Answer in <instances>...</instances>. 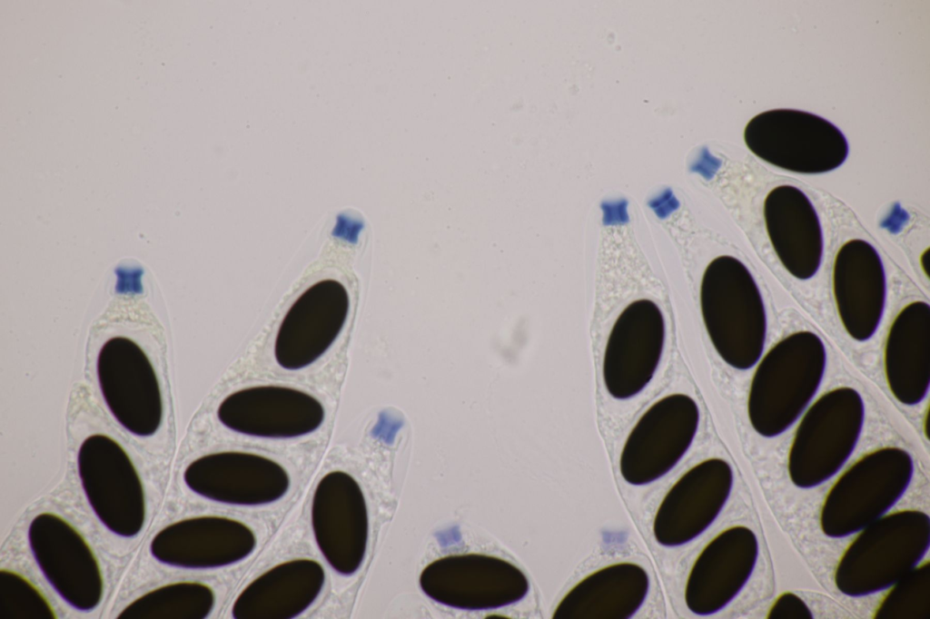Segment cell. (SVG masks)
<instances>
[{"label": "cell", "mask_w": 930, "mask_h": 619, "mask_svg": "<svg viewBox=\"0 0 930 619\" xmlns=\"http://www.w3.org/2000/svg\"><path fill=\"white\" fill-rule=\"evenodd\" d=\"M213 589L199 582H177L155 588L130 603L120 619H203L213 611Z\"/></svg>", "instance_id": "cell-25"}, {"label": "cell", "mask_w": 930, "mask_h": 619, "mask_svg": "<svg viewBox=\"0 0 930 619\" xmlns=\"http://www.w3.org/2000/svg\"><path fill=\"white\" fill-rule=\"evenodd\" d=\"M877 604L874 618L927 619L930 614V565L923 561L895 584Z\"/></svg>", "instance_id": "cell-26"}, {"label": "cell", "mask_w": 930, "mask_h": 619, "mask_svg": "<svg viewBox=\"0 0 930 619\" xmlns=\"http://www.w3.org/2000/svg\"><path fill=\"white\" fill-rule=\"evenodd\" d=\"M763 215L769 241L786 270L801 280L814 277L822 262L824 241L808 197L795 186H777L765 198Z\"/></svg>", "instance_id": "cell-21"}, {"label": "cell", "mask_w": 930, "mask_h": 619, "mask_svg": "<svg viewBox=\"0 0 930 619\" xmlns=\"http://www.w3.org/2000/svg\"><path fill=\"white\" fill-rule=\"evenodd\" d=\"M350 307L344 286L323 280L308 288L285 314L274 344L277 363L303 368L322 357L340 334Z\"/></svg>", "instance_id": "cell-18"}, {"label": "cell", "mask_w": 930, "mask_h": 619, "mask_svg": "<svg viewBox=\"0 0 930 619\" xmlns=\"http://www.w3.org/2000/svg\"><path fill=\"white\" fill-rule=\"evenodd\" d=\"M257 539L244 523L218 516L183 519L160 530L150 544L158 562L185 569L237 564L255 549Z\"/></svg>", "instance_id": "cell-19"}, {"label": "cell", "mask_w": 930, "mask_h": 619, "mask_svg": "<svg viewBox=\"0 0 930 619\" xmlns=\"http://www.w3.org/2000/svg\"><path fill=\"white\" fill-rule=\"evenodd\" d=\"M856 535L841 554L834 584L843 594L883 592L924 561L930 545V517L918 509L889 512Z\"/></svg>", "instance_id": "cell-2"}, {"label": "cell", "mask_w": 930, "mask_h": 619, "mask_svg": "<svg viewBox=\"0 0 930 619\" xmlns=\"http://www.w3.org/2000/svg\"><path fill=\"white\" fill-rule=\"evenodd\" d=\"M186 486L209 500L238 506L272 504L283 497L290 477L279 463L257 454L226 451L193 460L183 473Z\"/></svg>", "instance_id": "cell-15"}, {"label": "cell", "mask_w": 930, "mask_h": 619, "mask_svg": "<svg viewBox=\"0 0 930 619\" xmlns=\"http://www.w3.org/2000/svg\"><path fill=\"white\" fill-rule=\"evenodd\" d=\"M664 340V318L655 302L642 299L624 309L603 359L604 384L611 397L628 399L644 389L657 370Z\"/></svg>", "instance_id": "cell-13"}, {"label": "cell", "mask_w": 930, "mask_h": 619, "mask_svg": "<svg viewBox=\"0 0 930 619\" xmlns=\"http://www.w3.org/2000/svg\"><path fill=\"white\" fill-rule=\"evenodd\" d=\"M33 556L46 581L70 606L88 612L103 597L99 562L85 538L62 516L45 512L28 528Z\"/></svg>", "instance_id": "cell-10"}, {"label": "cell", "mask_w": 930, "mask_h": 619, "mask_svg": "<svg viewBox=\"0 0 930 619\" xmlns=\"http://www.w3.org/2000/svg\"><path fill=\"white\" fill-rule=\"evenodd\" d=\"M325 581L322 565L298 558L268 569L236 597V619H290L302 614L317 599Z\"/></svg>", "instance_id": "cell-23"}, {"label": "cell", "mask_w": 930, "mask_h": 619, "mask_svg": "<svg viewBox=\"0 0 930 619\" xmlns=\"http://www.w3.org/2000/svg\"><path fill=\"white\" fill-rule=\"evenodd\" d=\"M832 290L839 319L856 341L870 339L885 308L886 278L877 251L868 241L852 239L835 255Z\"/></svg>", "instance_id": "cell-20"}, {"label": "cell", "mask_w": 930, "mask_h": 619, "mask_svg": "<svg viewBox=\"0 0 930 619\" xmlns=\"http://www.w3.org/2000/svg\"><path fill=\"white\" fill-rule=\"evenodd\" d=\"M2 619H52L55 613L45 594L27 578L11 570L0 571Z\"/></svg>", "instance_id": "cell-27"}, {"label": "cell", "mask_w": 930, "mask_h": 619, "mask_svg": "<svg viewBox=\"0 0 930 619\" xmlns=\"http://www.w3.org/2000/svg\"><path fill=\"white\" fill-rule=\"evenodd\" d=\"M419 583L433 601L470 611L515 604L529 590V580L518 566L478 553L450 555L430 562L421 571Z\"/></svg>", "instance_id": "cell-7"}, {"label": "cell", "mask_w": 930, "mask_h": 619, "mask_svg": "<svg viewBox=\"0 0 930 619\" xmlns=\"http://www.w3.org/2000/svg\"><path fill=\"white\" fill-rule=\"evenodd\" d=\"M746 145L764 162L791 172L819 174L846 160L849 145L828 120L796 109H773L754 116L744 131Z\"/></svg>", "instance_id": "cell-6"}, {"label": "cell", "mask_w": 930, "mask_h": 619, "mask_svg": "<svg viewBox=\"0 0 930 619\" xmlns=\"http://www.w3.org/2000/svg\"><path fill=\"white\" fill-rule=\"evenodd\" d=\"M865 413L862 396L847 386L824 393L808 406L787 455V473L794 486L813 488L840 471L858 443Z\"/></svg>", "instance_id": "cell-5"}, {"label": "cell", "mask_w": 930, "mask_h": 619, "mask_svg": "<svg viewBox=\"0 0 930 619\" xmlns=\"http://www.w3.org/2000/svg\"><path fill=\"white\" fill-rule=\"evenodd\" d=\"M77 467L86 499L104 526L124 537L139 534L145 518L144 491L122 446L108 436L92 435L79 448Z\"/></svg>", "instance_id": "cell-8"}, {"label": "cell", "mask_w": 930, "mask_h": 619, "mask_svg": "<svg viewBox=\"0 0 930 619\" xmlns=\"http://www.w3.org/2000/svg\"><path fill=\"white\" fill-rule=\"evenodd\" d=\"M649 590L646 570L634 563L604 566L581 579L560 600L554 619H628Z\"/></svg>", "instance_id": "cell-24"}, {"label": "cell", "mask_w": 930, "mask_h": 619, "mask_svg": "<svg viewBox=\"0 0 930 619\" xmlns=\"http://www.w3.org/2000/svg\"><path fill=\"white\" fill-rule=\"evenodd\" d=\"M767 617L770 619H809L813 613L806 603L796 594L784 592L770 604Z\"/></svg>", "instance_id": "cell-28"}, {"label": "cell", "mask_w": 930, "mask_h": 619, "mask_svg": "<svg viewBox=\"0 0 930 619\" xmlns=\"http://www.w3.org/2000/svg\"><path fill=\"white\" fill-rule=\"evenodd\" d=\"M733 471L712 457L691 467L667 492L656 512L653 535L664 546L685 545L706 531L728 500Z\"/></svg>", "instance_id": "cell-14"}, {"label": "cell", "mask_w": 930, "mask_h": 619, "mask_svg": "<svg viewBox=\"0 0 930 619\" xmlns=\"http://www.w3.org/2000/svg\"><path fill=\"white\" fill-rule=\"evenodd\" d=\"M217 417L224 427L240 434L292 438L320 427L324 420V408L306 392L269 385L228 395L221 402Z\"/></svg>", "instance_id": "cell-16"}, {"label": "cell", "mask_w": 930, "mask_h": 619, "mask_svg": "<svg viewBox=\"0 0 930 619\" xmlns=\"http://www.w3.org/2000/svg\"><path fill=\"white\" fill-rule=\"evenodd\" d=\"M97 376L104 398L129 432L148 437L159 428L163 402L155 371L142 348L127 337H113L101 348Z\"/></svg>", "instance_id": "cell-11"}, {"label": "cell", "mask_w": 930, "mask_h": 619, "mask_svg": "<svg viewBox=\"0 0 930 619\" xmlns=\"http://www.w3.org/2000/svg\"><path fill=\"white\" fill-rule=\"evenodd\" d=\"M755 532L745 526L727 527L713 537L693 563L685 586V602L697 615L714 614L742 591L757 565Z\"/></svg>", "instance_id": "cell-17"}, {"label": "cell", "mask_w": 930, "mask_h": 619, "mask_svg": "<svg viewBox=\"0 0 930 619\" xmlns=\"http://www.w3.org/2000/svg\"><path fill=\"white\" fill-rule=\"evenodd\" d=\"M753 374L747 415L753 429L771 438L786 432L816 394L826 368V349L816 333L801 330L777 342Z\"/></svg>", "instance_id": "cell-1"}, {"label": "cell", "mask_w": 930, "mask_h": 619, "mask_svg": "<svg viewBox=\"0 0 930 619\" xmlns=\"http://www.w3.org/2000/svg\"><path fill=\"white\" fill-rule=\"evenodd\" d=\"M700 304L710 340L730 367L753 368L764 351L767 319L760 290L743 262L723 255L707 267Z\"/></svg>", "instance_id": "cell-3"}, {"label": "cell", "mask_w": 930, "mask_h": 619, "mask_svg": "<svg viewBox=\"0 0 930 619\" xmlns=\"http://www.w3.org/2000/svg\"><path fill=\"white\" fill-rule=\"evenodd\" d=\"M912 456L898 447L871 450L851 464L827 490L819 526L831 538L855 535L896 505L913 479Z\"/></svg>", "instance_id": "cell-4"}, {"label": "cell", "mask_w": 930, "mask_h": 619, "mask_svg": "<svg viewBox=\"0 0 930 619\" xmlns=\"http://www.w3.org/2000/svg\"><path fill=\"white\" fill-rule=\"evenodd\" d=\"M698 424V407L688 395L673 394L654 403L626 439L619 460L623 479L643 486L662 477L686 454Z\"/></svg>", "instance_id": "cell-9"}, {"label": "cell", "mask_w": 930, "mask_h": 619, "mask_svg": "<svg viewBox=\"0 0 930 619\" xmlns=\"http://www.w3.org/2000/svg\"><path fill=\"white\" fill-rule=\"evenodd\" d=\"M884 371L889 390L905 406L921 403L930 385V306L906 304L892 321L884 346Z\"/></svg>", "instance_id": "cell-22"}, {"label": "cell", "mask_w": 930, "mask_h": 619, "mask_svg": "<svg viewBox=\"0 0 930 619\" xmlns=\"http://www.w3.org/2000/svg\"><path fill=\"white\" fill-rule=\"evenodd\" d=\"M311 521L315 542L330 566L345 576L356 573L369 535L367 504L359 483L341 470L326 474L313 494Z\"/></svg>", "instance_id": "cell-12"}]
</instances>
